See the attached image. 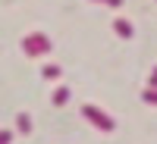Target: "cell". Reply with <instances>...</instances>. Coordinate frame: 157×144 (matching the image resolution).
Wrapping results in <instances>:
<instances>
[{
    "instance_id": "cell-7",
    "label": "cell",
    "mask_w": 157,
    "mask_h": 144,
    "mask_svg": "<svg viewBox=\"0 0 157 144\" xmlns=\"http://www.w3.org/2000/svg\"><path fill=\"white\" fill-rule=\"evenodd\" d=\"M41 78H47V82H57V78H60V66H44V69H41Z\"/></svg>"
},
{
    "instance_id": "cell-8",
    "label": "cell",
    "mask_w": 157,
    "mask_h": 144,
    "mask_svg": "<svg viewBox=\"0 0 157 144\" xmlns=\"http://www.w3.org/2000/svg\"><path fill=\"white\" fill-rule=\"evenodd\" d=\"M94 3H104V6H113L116 9V6H123V0H94Z\"/></svg>"
},
{
    "instance_id": "cell-6",
    "label": "cell",
    "mask_w": 157,
    "mask_h": 144,
    "mask_svg": "<svg viewBox=\"0 0 157 144\" xmlns=\"http://www.w3.org/2000/svg\"><path fill=\"white\" fill-rule=\"evenodd\" d=\"M141 100H145V103H151V107H157V88H145V91H141Z\"/></svg>"
},
{
    "instance_id": "cell-9",
    "label": "cell",
    "mask_w": 157,
    "mask_h": 144,
    "mask_svg": "<svg viewBox=\"0 0 157 144\" xmlns=\"http://www.w3.org/2000/svg\"><path fill=\"white\" fill-rule=\"evenodd\" d=\"M148 85H151V88H157V66L151 69V82H148Z\"/></svg>"
},
{
    "instance_id": "cell-4",
    "label": "cell",
    "mask_w": 157,
    "mask_h": 144,
    "mask_svg": "<svg viewBox=\"0 0 157 144\" xmlns=\"http://www.w3.org/2000/svg\"><path fill=\"white\" fill-rule=\"evenodd\" d=\"M16 128H19L22 135H29V132H32V116H29V113H19V116H16Z\"/></svg>"
},
{
    "instance_id": "cell-2",
    "label": "cell",
    "mask_w": 157,
    "mask_h": 144,
    "mask_svg": "<svg viewBox=\"0 0 157 144\" xmlns=\"http://www.w3.org/2000/svg\"><path fill=\"white\" fill-rule=\"evenodd\" d=\"M82 116H85L94 128H101V132H113V128H116V119H113V116H107L104 110L91 107V103H85V107H82Z\"/></svg>"
},
{
    "instance_id": "cell-1",
    "label": "cell",
    "mask_w": 157,
    "mask_h": 144,
    "mask_svg": "<svg viewBox=\"0 0 157 144\" xmlns=\"http://www.w3.org/2000/svg\"><path fill=\"white\" fill-rule=\"evenodd\" d=\"M22 50H25V57H44L50 54V38L44 31H32L22 38Z\"/></svg>"
},
{
    "instance_id": "cell-3",
    "label": "cell",
    "mask_w": 157,
    "mask_h": 144,
    "mask_svg": "<svg viewBox=\"0 0 157 144\" xmlns=\"http://www.w3.org/2000/svg\"><path fill=\"white\" fill-rule=\"evenodd\" d=\"M113 31L123 38V41H129V38L135 35V28H132V22L129 19H113Z\"/></svg>"
},
{
    "instance_id": "cell-5",
    "label": "cell",
    "mask_w": 157,
    "mask_h": 144,
    "mask_svg": "<svg viewBox=\"0 0 157 144\" xmlns=\"http://www.w3.org/2000/svg\"><path fill=\"white\" fill-rule=\"evenodd\" d=\"M66 100H69V88H66V85L57 88V91H54V97H50V103H54V107H63Z\"/></svg>"
}]
</instances>
